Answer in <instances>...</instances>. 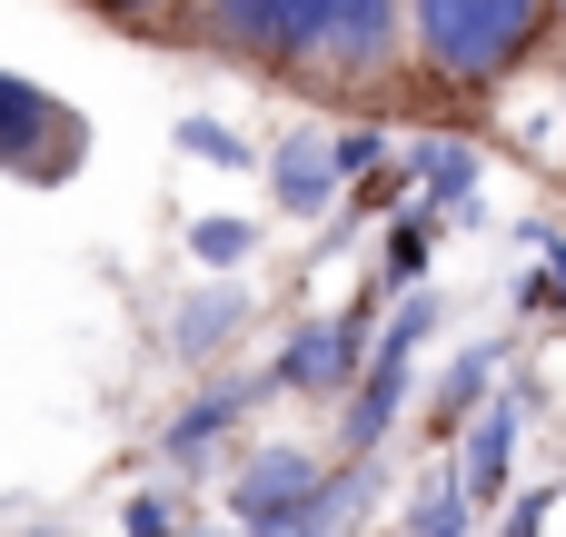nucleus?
<instances>
[{"label": "nucleus", "instance_id": "obj_15", "mask_svg": "<svg viewBox=\"0 0 566 537\" xmlns=\"http://www.w3.org/2000/svg\"><path fill=\"white\" fill-rule=\"evenodd\" d=\"M428 249H438V209H408V219H388V259H378V289H428Z\"/></svg>", "mask_w": 566, "mask_h": 537}, {"label": "nucleus", "instance_id": "obj_22", "mask_svg": "<svg viewBox=\"0 0 566 537\" xmlns=\"http://www.w3.org/2000/svg\"><path fill=\"white\" fill-rule=\"evenodd\" d=\"M557 80H566V60H557Z\"/></svg>", "mask_w": 566, "mask_h": 537}, {"label": "nucleus", "instance_id": "obj_19", "mask_svg": "<svg viewBox=\"0 0 566 537\" xmlns=\"http://www.w3.org/2000/svg\"><path fill=\"white\" fill-rule=\"evenodd\" d=\"M328 149H338V179H368V169H388L398 149H388V130H328Z\"/></svg>", "mask_w": 566, "mask_h": 537}, {"label": "nucleus", "instance_id": "obj_11", "mask_svg": "<svg viewBox=\"0 0 566 537\" xmlns=\"http://www.w3.org/2000/svg\"><path fill=\"white\" fill-rule=\"evenodd\" d=\"M398 169H408V189H418L438 219H478V179H488V169H478L468 140H408Z\"/></svg>", "mask_w": 566, "mask_h": 537}, {"label": "nucleus", "instance_id": "obj_2", "mask_svg": "<svg viewBox=\"0 0 566 537\" xmlns=\"http://www.w3.org/2000/svg\"><path fill=\"white\" fill-rule=\"evenodd\" d=\"M398 10H408L418 80H438L448 100L507 90L547 50V30H557V0H398Z\"/></svg>", "mask_w": 566, "mask_h": 537}, {"label": "nucleus", "instance_id": "obj_12", "mask_svg": "<svg viewBox=\"0 0 566 537\" xmlns=\"http://www.w3.org/2000/svg\"><path fill=\"white\" fill-rule=\"evenodd\" d=\"M368 498H378V458H338V468L298 498V518H289V528H269V537H358Z\"/></svg>", "mask_w": 566, "mask_h": 537}, {"label": "nucleus", "instance_id": "obj_1", "mask_svg": "<svg viewBox=\"0 0 566 537\" xmlns=\"http://www.w3.org/2000/svg\"><path fill=\"white\" fill-rule=\"evenodd\" d=\"M209 50L298 90H378L408 60L398 0H199Z\"/></svg>", "mask_w": 566, "mask_h": 537}, {"label": "nucleus", "instance_id": "obj_17", "mask_svg": "<svg viewBox=\"0 0 566 537\" xmlns=\"http://www.w3.org/2000/svg\"><path fill=\"white\" fill-rule=\"evenodd\" d=\"M179 149H189V159H219V169H249V140H239L229 120H179Z\"/></svg>", "mask_w": 566, "mask_h": 537}, {"label": "nucleus", "instance_id": "obj_16", "mask_svg": "<svg viewBox=\"0 0 566 537\" xmlns=\"http://www.w3.org/2000/svg\"><path fill=\"white\" fill-rule=\"evenodd\" d=\"M189 259L229 279L239 259H259V219H189Z\"/></svg>", "mask_w": 566, "mask_h": 537}, {"label": "nucleus", "instance_id": "obj_6", "mask_svg": "<svg viewBox=\"0 0 566 537\" xmlns=\"http://www.w3.org/2000/svg\"><path fill=\"white\" fill-rule=\"evenodd\" d=\"M328 478V458L318 448H298V438H269V448H249L239 468H229V518H239V537H269L298 518V498Z\"/></svg>", "mask_w": 566, "mask_h": 537}, {"label": "nucleus", "instance_id": "obj_3", "mask_svg": "<svg viewBox=\"0 0 566 537\" xmlns=\"http://www.w3.org/2000/svg\"><path fill=\"white\" fill-rule=\"evenodd\" d=\"M438 329V299L428 289H408L398 309H388V329H378V349H368V369H358V389L338 399V458H378L388 448V428H398V409H408V369H418V339Z\"/></svg>", "mask_w": 566, "mask_h": 537}, {"label": "nucleus", "instance_id": "obj_14", "mask_svg": "<svg viewBox=\"0 0 566 537\" xmlns=\"http://www.w3.org/2000/svg\"><path fill=\"white\" fill-rule=\"evenodd\" d=\"M468 528H478V508H468L458 458H448V468H428V478L408 488V537H468Z\"/></svg>", "mask_w": 566, "mask_h": 537}, {"label": "nucleus", "instance_id": "obj_4", "mask_svg": "<svg viewBox=\"0 0 566 537\" xmlns=\"http://www.w3.org/2000/svg\"><path fill=\"white\" fill-rule=\"evenodd\" d=\"M80 149H90L80 110H70V100H50L40 80L0 70V179H30V189H60Z\"/></svg>", "mask_w": 566, "mask_h": 537}, {"label": "nucleus", "instance_id": "obj_7", "mask_svg": "<svg viewBox=\"0 0 566 537\" xmlns=\"http://www.w3.org/2000/svg\"><path fill=\"white\" fill-rule=\"evenodd\" d=\"M517 428H527V409H517V399H488V419H468V428H458V488H468V508H478V518L507 498Z\"/></svg>", "mask_w": 566, "mask_h": 537}, {"label": "nucleus", "instance_id": "obj_10", "mask_svg": "<svg viewBox=\"0 0 566 537\" xmlns=\"http://www.w3.org/2000/svg\"><path fill=\"white\" fill-rule=\"evenodd\" d=\"M269 389H279V379L259 369V379H219L209 399H189V409L169 419V438H159V448H169V468H199V458H209V448H219V438H229V428H239Z\"/></svg>", "mask_w": 566, "mask_h": 537}, {"label": "nucleus", "instance_id": "obj_18", "mask_svg": "<svg viewBox=\"0 0 566 537\" xmlns=\"http://www.w3.org/2000/svg\"><path fill=\"white\" fill-rule=\"evenodd\" d=\"M90 10H99V20H119V30H149V40H159V30H179L199 0H90Z\"/></svg>", "mask_w": 566, "mask_h": 537}, {"label": "nucleus", "instance_id": "obj_13", "mask_svg": "<svg viewBox=\"0 0 566 537\" xmlns=\"http://www.w3.org/2000/svg\"><path fill=\"white\" fill-rule=\"evenodd\" d=\"M497 369H507V339H478V349H468V359H458V369L438 379V399H428V419H418V428L458 448V428H468V419H478V409L497 399Z\"/></svg>", "mask_w": 566, "mask_h": 537}, {"label": "nucleus", "instance_id": "obj_9", "mask_svg": "<svg viewBox=\"0 0 566 537\" xmlns=\"http://www.w3.org/2000/svg\"><path fill=\"white\" fill-rule=\"evenodd\" d=\"M249 319H259V289H239V279L189 289V299L169 309V359H219L229 339H249Z\"/></svg>", "mask_w": 566, "mask_h": 537}, {"label": "nucleus", "instance_id": "obj_8", "mask_svg": "<svg viewBox=\"0 0 566 537\" xmlns=\"http://www.w3.org/2000/svg\"><path fill=\"white\" fill-rule=\"evenodd\" d=\"M269 199H279L289 219H328V199H338V149H328L318 120L289 130V140L269 149Z\"/></svg>", "mask_w": 566, "mask_h": 537}, {"label": "nucleus", "instance_id": "obj_5", "mask_svg": "<svg viewBox=\"0 0 566 537\" xmlns=\"http://www.w3.org/2000/svg\"><path fill=\"white\" fill-rule=\"evenodd\" d=\"M368 349H378V309L358 299V309L298 319V329H289V349L269 359V379H279V389H298V399H348V389H358V369H368Z\"/></svg>", "mask_w": 566, "mask_h": 537}, {"label": "nucleus", "instance_id": "obj_20", "mask_svg": "<svg viewBox=\"0 0 566 537\" xmlns=\"http://www.w3.org/2000/svg\"><path fill=\"white\" fill-rule=\"evenodd\" d=\"M129 537H179V508L169 498H129Z\"/></svg>", "mask_w": 566, "mask_h": 537}, {"label": "nucleus", "instance_id": "obj_21", "mask_svg": "<svg viewBox=\"0 0 566 537\" xmlns=\"http://www.w3.org/2000/svg\"><path fill=\"white\" fill-rule=\"evenodd\" d=\"M557 20H566V0H557Z\"/></svg>", "mask_w": 566, "mask_h": 537}]
</instances>
